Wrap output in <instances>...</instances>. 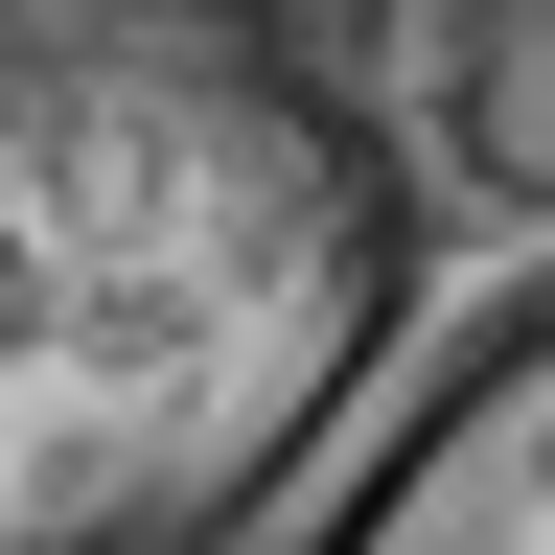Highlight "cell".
<instances>
[{
    "instance_id": "obj_3",
    "label": "cell",
    "mask_w": 555,
    "mask_h": 555,
    "mask_svg": "<svg viewBox=\"0 0 555 555\" xmlns=\"http://www.w3.org/2000/svg\"><path fill=\"white\" fill-rule=\"evenodd\" d=\"M440 163L555 232V0H440Z\"/></svg>"
},
{
    "instance_id": "obj_1",
    "label": "cell",
    "mask_w": 555,
    "mask_h": 555,
    "mask_svg": "<svg viewBox=\"0 0 555 555\" xmlns=\"http://www.w3.org/2000/svg\"><path fill=\"white\" fill-rule=\"evenodd\" d=\"M416 301L440 208L278 0H0V555H255Z\"/></svg>"
},
{
    "instance_id": "obj_2",
    "label": "cell",
    "mask_w": 555,
    "mask_h": 555,
    "mask_svg": "<svg viewBox=\"0 0 555 555\" xmlns=\"http://www.w3.org/2000/svg\"><path fill=\"white\" fill-rule=\"evenodd\" d=\"M278 555H555V278H509V301L416 371V416Z\"/></svg>"
}]
</instances>
